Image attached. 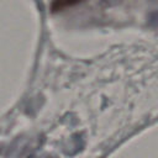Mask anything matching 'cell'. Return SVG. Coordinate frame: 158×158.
I'll list each match as a JSON object with an SVG mask.
<instances>
[{
  "label": "cell",
  "instance_id": "obj_1",
  "mask_svg": "<svg viewBox=\"0 0 158 158\" xmlns=\"http://www.w3.org/2000/svg\"><path fill=\"white\" fill-rule=\"evenodd\" d=\"M81 1L83 0H53L52 5H51V10H52V12H58V11H62L67 7L74 6Z\"/></svg>",
  "mask_w": 158,
  "mask_h": 158
}]
</instances>
